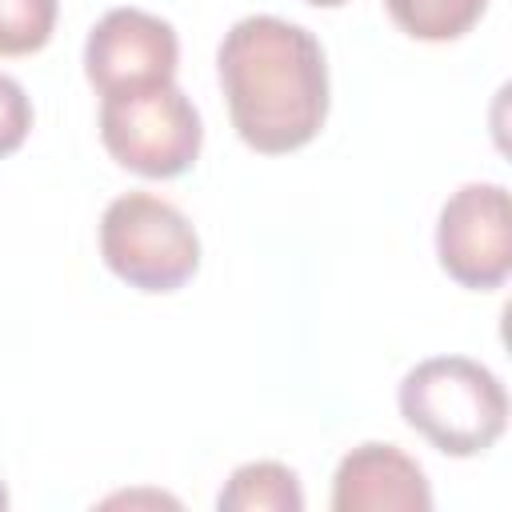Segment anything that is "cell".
<instances>
[{
  "mask_svg": "<svg viewBox=\"0 0 512 512\" xmlns=\"http://www.w3.org/2000/svg\"><path fill=\"white\" fill-rule=\"evenodd\" d=\"M216 72L236 136L264 156L304 148L328 120L324 48L284 16L236 20L216 48Z\"/></svg>",
  "mask_w": 512,
  "mask_h": 512,
  "instance_id": "obj_1",
  "label": "cell"
},
{
  "mask_svg": "<svg viewBox=\"0 0 512 512\" xmlns=\"http://www.w3.org/2000/svg\"><path fill=\"white\" fill-rule=\"evenodd\" d=\"M400 416L444 456H480L508 428V392L492 368L468 356L420 360L400 380Z\"/></svg>",
  "mask_w": 512,
  "mask_h": 512,
  "instance_id": "obj_2",
  "label": "cell"
},
{
  "mask_svg": "<svg viewBox=\"0 0 512 512\" xmlns=\"http://www.w3.org/2000/svg\"><path fill=\"white\" fill-rule=\"evenodd\" d=\"M100 256L136 292H176L200 268V236L176 204L124 192L100 216Z\"/></svg>",
  "mask_w": 512,
  "mask_h": 512,
  "instance_id": "obj_3",
  "label": "cell"
},
{
  "mask_svg": "<svg viewBox=\"0 0 512 512\" xmlns=\"http://www.w3.org/2000/svg\"><path fill=\"white\" fill-rule=\"evenodd\" d=\"M100 140L116 164L148 180H172L200 156L204 128L184 88L152 84L100 96Z\"/></svg>",
  "mask_w": 512,
  "mask_h": 512,
  "instance_id": "obj_4",
  "label": "cell"
},
{
  "mask_svg": "<svg viewBox=\"0 0 512 512\" xmlns=\"http://www.w3.org/2000/svg\"><path fill=\"white\" fill-rule=\"evenodd\" d=\"M440 268L476 292H492L512 272V200L504 184H460L436 220Z\"/></svg>",
  "mask_w": 512,
  "mask_h": 512,
  "instance_id": "obj_5",
  "label": "cell"
},
{
  "mask_svg": "<svg viewBox=\"0 0 512 512\" xmlns=\"http://www.w3.org/2000/svg\"><path fill=\"white\" fill-rule=\"evenodd\" d=\"M176 28L144 8L104 12L84 40V76L100 96L168 84L176 76Z\"/></svg>",
  "mask_w": 512,
  "mask_h": 512,
  "instance_id": "obj_6",
  "label": "cell"
},
{
  "mask_svg": "<svg viewBox=\"0 0 512 512\" xmlns=\"http://www.w3.org/2000/svg\"><path fill=\"white\" fill-rule=\"evenodd\" d=\"M336 512H428L432 488L424 468L396 444L352 448L332 476Z\"/></svg>",
  "mask_w": 512,
  "mask_h": 512,
  "instance_id": "obj_7",
  "label": "cell"
},
{
  "mask_svg": "<svg viewBox=\"0 0 512 512\" xmlns=\"http://www.w3.org/2000/svg\"><path fill=\"white\" fill-rule=\"evenodd\" d=\"M216 508L220 512H300L304 488L288 464L252 460L228 476V484L216 496Z\"/></svg>",
  "mask_w": 512,
  "mask_h": 512,
  "instance_id": "obj_8",
  "label": "cell"
},
{
  "mask_svg": "<svg viewBox=\"0 0 512 512\" xmlns=\"http://www.w3.org/2000/svg\"><path fill=\"white\" fill-rule=\"evenodd\" d=\"M384 8L400 32L428 44H444L472 32L488 0H384Z\"/></svg>",
  "mask_w": 512,
  "mask_h": 512,
  "instance_id": "obj_9",
  "label": "cell"
},
{
  "mask_svg": "<svg viewBox=\"0 0 512 512\" xmlns=\"http://www.w3.org/2000/svg\"><path fill=\"white\" fill-rule=\"evenodd\" d=\"M60 0H0V56H28L52 40Z\"/></svg>",
  "mask_w": 512,
  "mask_h": 512,
  "instance_id": "obj_10",
  "label": "cell"
},
{
  "mask_svg": "<svg viewBox=\"0 0 512 512\" xmlns=\"http://www.w3.org/2000/svg\"><path fill=\"white\" fill-rule=\"evenodd\" d=\"M32 132V100L28 92L0 72V156H12Z\"/></svg>",
  "mask_w": 512,
  "mask_h": 512,
  "instance_id": "obj_11",
  "label": "cell"
},
{
  "mask_svg": "<svg viewBox=\"0 0 512 512\" xmlns=\"http://www.w3.org/2000/svg\"><path fill=\"white\" fill-rule=\"evenodd\" d=\"M308 4H316V8H340V4H348V0H308Z\"/></svg>",
  "mask_w": 512,
  "mask_h": 512,
  "instance_id": "obj_12",
  "label": "cell"
},
{
  "mask_svg": "<svg viewBox=\"0 0 512 512\" xmlns=\"http://www.w3.org/2000/svg\"><path fill=\"white\" fill-rule=\"evenodd\" d=\"M8 508V492H4V484H0V512Z\"/></svg>",
  "mask_w": 512,
  "mask_h": 512,
  "instance_id": "obj_13",
  "label": "cell"
}]
</instances>
